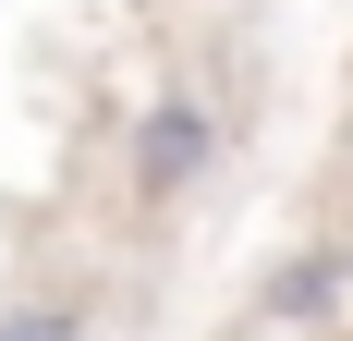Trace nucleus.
<instances>
[{"mask_svg": "<svg viewBox=\"0 0 353 341\" xmlns=\"http://www.w3.org/2000/svg\"><path fill=\"white\" fill-rule=\"evenodd\" d=\"M341 280H353V256H341V244H305V256H281V269L256 280V329H292V341H305L329 305H341Z\"/></svg>", "mask_w": 353, "mask_h": 341, "instance_id": "2", "label": "nucleus"}, {"mask_svg": "<svg viewBox=\"0 0 353 341\" xmlns=\"http://www.w3.org/2000/svg\"><path fill=\"white\" fill-rule=\"evenodd\" d=\"M0 341H98V329H85V305H61V293H12V305H0Z\"/></svg>", "mask_w": 353, "mask_h": 341, "instance_id": "3", "label": "nucleus"}, {"mask_svg": "<svg viewBox=\"0 0 353 341\" xmlns=\"http://www.w3.org/2000/svg\"><path fill=\"white\" fill-rule=\"evenodd\" d=\"M122 159H134V195H195V183H208V159H219L208 98H146L134 135H122Z\"/></svg>", "mask_w": 353, "mask_h": 341, "instance_id": "1", "label": "nucleus"}, {"mask_svg": "<svg viewBox=\"0 0 353 341\" xmlns=\"http://www.w3.org/2000/svg\"><path fill=\"white\" fill-rule=\"evenodd\" d=\"M244 341H292V329H244Z\"/></svg>", "mask_w": 353, "mask_h": 341, "instance_id": "4", "label": "nucleus"}]
</instances>
